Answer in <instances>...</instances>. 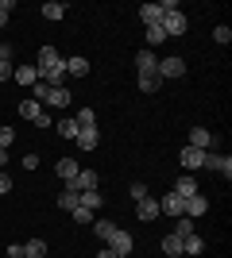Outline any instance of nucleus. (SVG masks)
Listing matches in <instances>:
<instances>
[{"label": "nucleus", "instance_id": "obj_47", "mask_svg": "<svg viewBox=\"0 0 232 258\" xmlns=\"http://www.w3.org/2000/svg\"><path fill=\"white\" fill-rule=\"evenodd\" d=\"M43 258H47V254H43Z\"/></svg>", "mask_w": 232, "mask_h": 258}, {"label": "nucleus", "instance_id": "obj_36", "mask_svg": "<svg viewBox=\"0 0 232 258\" xmlns=\"http://www.w3.org/2000/svg\"><path fill=\"white\" fill-rule=\"evenodd\" d=\"M31 93H35V100H47V93H51V85H47V81H35V85H31Z\"/></svg>", "mask_w": 232, "mask_h": 258}, {"label": "nucleus", "instance_id": "obj_5", "mask_svg": "<svg viewBox=\"0 0 232 258\" xmlns=\"http://www.w3.org/2000/svg\"><path fill=\"white\" fill-rule=\"evenodd\" d=\"M135 70H140V74H155V77H159V58H155V50H147V46H144V50L135 54Z\"/></svg>", "mask_w": 232, "mask_h": 258}, {"label": "nucleus", "instance_id": "obj_40", "mask_svg": "<svg viewBox=\"0 0 232 258\" xmlns=\"http://www.w3.org/2000/svg\"><path fill=\"white\" fill-rule=\"evenodd\" d=\"M4 193H12V177L0 170V197H4Z\"/></svg>", "mask_w": 232, "mask_h": 258}, {"label": "nucleus", "instance_id": "obj_30", "mask_svg": "<svg viewBox=\"0 0 232 258\" xmlns=\"http://www.w3.org/2000/svg\"><path fill=\"white\" fill-rule=\"evenodd\" d=\"M170 231H174V235H182V239H186V235H194V220H190V216H178Z\"/></svg>", "mask_w": 232, "mask_h": 258}, {"label": "nucleus", "instance_id": "obj_35", "mask_svg": "<svg viewBox=\"0 0 232 258\" xmlns=\"http://www.w3.org/2000/svg\"><path fill=\"white\" fill-rule=\"evenodd\" d=\"M12 139H16V131H12V127H0V151H8Z\"/></svg>", "mask_w": 232, "mask_h": 258}, {"label": "nucleus", "instance_id": "obj_3", "mask_svg": "<svg viewBox=\"0 0 232 258\" xmlns=\"http://www.w3.org/2000/svg\"><path fill=\"white\" fill-rule=\"evenodd\" d=\"M201 166H209V170H217V173H224V181L232 177V158L228 154H217V151H205V162Z\"/></svg>", "mask_w": 232, "mask_h": 258}, {"label": "nucleus", "instance_id": "obj_14", "mask_svg": "<svg viewBox=\"0 0 232 258\" xmlns=\"http://www.w3.org/2000/svg\"><path fill=\"white\" fill-rule=\"evenodd\" d=\"M140 20H144L147 27H163V12H159V4H140Z\"/></svg>", "mask_w": 232, "mask_h": 258}, {"label": "nucleus", "instance_id": "obj_24", "mask_svg": "<svg viewBox=\"0 0 232 258\" xmlns=\"http://www.w3.org/2000/svg\"><path fill=\"white\" fill-rule=\"evenodd\" d=\"M163 250H166L170 258H178V254H182V235H174V231H170V235H163Z\"/></svg>", "mask_w": 232, "mask_h": 258}, {"label": "nucleus", "instance_id": "obj_2", "mask_svg": "<svg viewBox=\"0 0 232 258\" xmlns=\"http://www.w3.org/2000/svg\"><path fill=\"white\" fill-rule=\"evenodd\" d=\"M205 212H209V197L194 193V197L182 201V216H190V220H198V216H205Z\"/></svg>", "mask_w": 232, "mask_h": 258}, {"label": "nucleus", "instance_id": "obj_46", "mask_svg": "<svg viewBox=\"0 0 232 258\" xmlns=\"http://www.w3.org/2000/svg\"><path fill=\"white\" fill-rule=\"evenodd\" d=\"M23 258H27V254H23Z\"/></svg>", "mask_w": 232, "mask_h": 258}, {"label": "nucleus", "instance_id": "obj_8", "mask_svg": "<svg viewBox=\"0 0 232 258\" xmlns=\"http://www.w3.org/2000/svg\"><path fill=\"white\" fill-rule=\"evenodd\" d=\"M178 162H182V166H186V173H194L201 166V162H205V151H194V147H182V154H178Z\"/></svg>", "mask_w": 232, "mask_h": 258}, {"label": "nucleus", "instance_id": "obj_17", "mask_svg": "<svg viewBox=\"0 0 232 258\" xmlns=\"http://www.w3.org/2000/svg\"><path fill=\"white\" fill-rule=\"evenodd\" d=\"M55 170H58V177H62V181H74V177H77V170H81V162H74V158H62V162H58V166H55Z\"/></svg>", "mask_w": 232, "mask_h": 258}, {"label": "nucleus", "instance_id": "obj_29", "mask_svg": "<svg viewBox=\"0 0 232 258\" xmlns=\"http://www.w3.org/2000/svg\"><path fill=\"white\" fill-rule=\"evenodd\" d=\"M39 12H43L47 20H62V16H66V4H58V0H51V4H43Z\"/></svg>", "mask_w": 232, "mask_h": 258}, {"label": "nucleus", "instance_id": "obj_10", "mask_svg": "<svg viewBox=\"0 0 232 258\" xmlns=\"http://www.w3.org/2000/svg\"><path fill=\"white\" fill-rule=\"evenodd\" d=\"M70 189H77V193H89V189H97V173H93V170H77V177L70 181Z\"/></svg>", "mask_w": 232, "mask_h": 258}, {"label": "nucleus", "instance_id": "obj_22", "mask_svg": "<svg viewBox=\"0 0 232 258\" xmlns=\"http://www.w3.org/2000/svg\"><path fill=\"white\" fill-rule=\"evenodd\" d=\"M201 250H205V239H201V235H186V239H182V254L194 258V254H201Z\"/></svg>", "mask_w": 232, "mask_h": 258}, {"label": "nucleus", "instance_id": "obj_32", "mask_svg": "<svg viewBox=\"0 0 232 258\" xmlns=\"http://www.w3.org/2000/svg\"><path fill=\"white\" fill-rule=\"evenodd\" d=\"M70 216H74V224H85V227L93 224V220H97V212H89V208H81V205H77Z\"/></svg>", "mask_w": 232, "mask_h": 258}, {"label": "nucleus", "instance_id": "obj_15", "mask_svg": "<svg viewBox=\"0 0 232 258\" xmlns=\"http://www.w3.org/2000/svg\"><path fill=\"white\" fill-rule=\"evenodd\" d=\"M159 212H166V216H174V220H178V216H182V197H178V193H166L163 201H159Z\"/></svg>", "mask_w": 232, "mask_h": 258}, {"label": "nucleus", "instance_id": "obj_38", "mask_svg": "<svg viewBox=\"0 0 232 258\" xmlns=\"http://www.w3.org/2000/svg\"><path fill=\"white\" fill-rule=\"evenodd\" d=\"M159 12H163V20H166V16H174V12H178V0H163Z\"/></svg>", "mask_w": 232, "mask_h": 258}, {"label": "nucleus", "instance_id": "obj_19", "mask_svg": "<svg viewBox=\"0 0 232 258\" xmlns=\"http://www.w3.org/2000/svg\"><path fill=\"white\" fill-rule=\"evenodd\" d=\"M55 127H58V135H62V139H77V131H81L74 116H62V119L55 123Z\"/></svg>", "mask_w": 232, "mask_h": 258}, {"label": "nucleus", "instance_id": "obj_13", "mask_svg": "<svg viewBox=\"0 0 232 258\" xmlns=\"http://www.w3.org/2000/svg\"><path fill=\"white\" fill-rule=\"evenodd\" d=\"M170 193H178L182 201H186V197H194V193H198V181H194V173H182V177L174 181V189H170Z\"/></svg>", "mask_w": 232, "mask_h": 258}, {"label": "nucleus", "instance_id": "obj_37", "mask_svg": "<svg viewBox=\"0 0 232 258\" xmlns=\"http://www.w3.org/2000/svg\"><path fill=\"white\" fill-rule=\"evenodd\" d=\"M16 8V4H12V0H0V27H8V12Z\"/></svg>", "mask_w": 232, "mask_h": 258}, {"label": "nucleus", "instance_id": "obj_41", "mask_svg": "<svg viewBox=\"0 0 232 258\" xmlns=\"http://www.w3.org/2000/svg\"><path fill=\"white\" fill-rule=\"evenodd\" d=\"M23 170H39V154H27V158H23Z\"/></svg>", "mask_w": 232, "mask_h": 258}, {"label": "nucleus", "instance_id": "obj_25", "mask_svg": "<svg viewBox=\"0 0 232 258\" xmlns=\"http://www.w3.org/2000/svg\"><path fill=\"white\" fill-rule=\"evenodd\" d=\"M23 254H27V258H43L47 243H43V239H27V243H23Z\"/></svg>", "mask_w": 232, "mask_h": 258}, {"label": "nucleus", "instance_id": "obj_12", "mask_svg": "<svg viewBox=\"0 0 232 258\" xmlns=\"http://www.w3.org/2000/svg\"><path fill=\"white\" fill-rule=\"evenodd\" d=\"M190 147H194V151H213V135L205 127H194L190 131Z\"/></svg>", "mask_w": 232, "mask_h": 258}, {"label": "nucleus", "instance_id": "obj_28", "mask_svg": "<svg viewBox=\"0 0 232 258\" xmlns=\"http://www.w3.org/2000/svg\"><path fill=\"white\" fill-rule=\"evenodd\" d=\"M58 208H62V212H74V208H77V189H70V185H66V193L58 197Z\"/></svg>", "mask_w": 232, "mask_h": 258}, {"label": "nucleus", "instance_id": "obj_39", "mask_svg": "<svg viewBox=\"0 0 232 258\" xmlns=\"http://www.w3.org/2000/svg\"><path fill=\"white\" fill-rule=\"evenodd\" d=\"M147 197V185L144 181H132V201H144Z\"/></svg>", "mask_w": 232, "mask_h": 258}, {"label": "nucleus", "instance_id": "obj_26", "mask_svg": "<svg viewBox=\"0 0 232 258\" xmlns=\"http://www.w3.org/2000/svg\"><path fill=\"white\" fill-rule=\"evenodd\" d=\"M144 39H147V50H155V46H163V43H166L163 27H147V31H144Z\"/></svg>", "mask_w": 232, "mask_h": 258}, {"label": "nucleus", "instance_id": "obj_31", "mask_svg": "<svg viewBox=\"0 0 232 258\" xmlns=\"http://www.w3.org/2000/svg\"><path fill=\"white\" fill-rule=\"evenodd\" d=\"M159 85H163V77H155V74H140V93H155Z\"/></svg>", "mask_w": 232, "mask_h": 258}, {"label": "nucleus", "instance_id": "obj_1", "mask_svg": "<svg viewBox=\"0 0 232 258\" xmlns=\"http://www.w3.org/2000/svg\"><path fill=\"white\" fill-rule=\"evenodd\" d=\"M105 247L116 250V258H128V254H132V235H128L124 227H116V231L109 235V243H105Z\"/></svg>", "mask_w": 232, "mask_h": 258}, {"label": "nucleus", "instance_id": "obj_6", "mask_svg": "<svg viewBox=\"0 0 232 258\" xmlns=\"http://www.w3.org/2000/svg\"><path fill=\"white\" fill-rule=\"evenodd\" d=\"M182 74H186V62H182L178 54H170V58L159 62V77H182Z\"/></svg>", "mask_w": 232, "mask_h": 258}, {"label": "nucleus", "instance_id": "obj_43", "mask_svg": "<svg viewBox=\"0 0 232 258\" xmlns=\"http://www.w3.org/2000/svg\"><path fill=\"white\" fill-rule=\"evenodd\" d=\"M12 77V62H0V81H8Z\"/></svg>", "mask_w": 232, "mask_h": 258}, {"label": "nucleus", "instance_id": "obj_4", "mask_svg": "<svg viewBox=\"0 0 232 258\" xmlns=\"http://www.w3.org/2000/svg\"><path fill=\"white\" fill-rule=\"evenodd\" d=\"M186 27H190V23H186V16H182V12H174V16H166V20H163V35H166V39L186 35Z\"/></svg>", "mask_w": 232, "mask_h": 258}, {"label": "nucleus", "instance_id": "obj_7", "mask_svg": "<svg viewBox=\"0 0 232 258\" xmlns=\"http://www.w3.org/2000/svg\"><path fill=\"white\" fill-rule=\"evenodd\" d=\"M135 205H140L135 212H140V220H144V224H151V220H159V216H163V212H159V201H155V197H144V201H135Z\"/></svg>", "mask_w": 232, "mask_h": 258}, {"label": "nucleus", "instance_id": "obj_9", "mask_svg": "<svg viewBox=\"0 0 232 258\" xmlns=\"http://www.w3.org/2000/svg\"><path fill=\"white\" fill-rule=\"evenodd\" d=\"M55 62H62V54H58L51 43H47V46H39V66H35V70H39V77H43V70H51Z\"/></svg>", "mask_w": 232, "mask_h": 258}, {"label": "nucleus", "instance_id": "obj_21", "mask_svg": "<svg viewBox=\"0 0 232 258\" xmlns=\"http://www.w3.org/2000/svg\"><path fill=\"white\" fill-rule=\"evenodd\" d=\"M101 201H105V197H101L97 189H89V193H77V205H81V208H89V212H97V208H101Z\"/></svg>", "mask_w": 232, "mask_h": 258}, {"label": "nucleus", "instance_id": "obj_33", "mask_svg": "<svg viewBox=\"0 0 232 258\" xmlns=\"http://www.w3.org/2000/svg\"><path fill=\"white\" fill-rule=\"evenodd\" d=\"M74 119H77V127H97V116H93V108H81Z\"/></svg>", "mask_w": 232, "mask_h": 258}, {"label": "nucleus", "instance_id": "obj_44", "mask_svg": "<svg viewBox=\"0 0 232 258\" xmlns=\"http://www.w3.org/2000/svg\"><path fill=\"white\" fill-rule=\"evenodd\" d=\"M97 258H116V250H112V247H101V250H97Z\"/></svg>", "mask_w": 232, "mask_h": 258}, {"label": "nucleus", "instance_id": "obj_34", "mask_svg": "<svg viewBox=\"0 0 232 258\" xmlns=\"http://www.w3.org/2000/svg\"><path fill=\"white\" fill-rule=\"evenodd\" d=\"M213 39H217V43H221V46H228V43H232V31H228V27H224V23H221V27L213 31Z\"/></svg>", "mask_w": 232, "mask_h": 258}, {"label": "nucleus", "instance_id": "obj_45", "mask_svg": "<svg viewBox=\"0 0 232 258\" xmlns=\"http://www.w3.org/2000/svg\"><path fill=\"white\" fill-rule=\"evenodd\" d=\"M4 162H8V151H0V166H4Z\"/></svg>", "mask_w": 232, "mask_h": 258}, {"label": "nucleus", "instance_id": "obj_27", "mask_svg": "<svg viewBox=\"0 0 232 258\" xmlns=\"http://www.w3.org/2000/svg\"><path fill=\"white\" fill-rule=\"evenodd\" d=\"M39 112H43V108H39V100H20V116H23V119H31V123H35V119H39Z\"/></svg>", "mask_w": 232, "mask_h": 258}, {"label": "nucleus", "instance_id": "obj_16", "mask_svg": "<svg viewBox=\"0 0 232 258\" xmlns=\"http://www.w3.org/2000/svg\"><path fill=\"white\" fill-rule=\"evenodd\" d=\"M12 77H16L20 85H27V89H31L35 81H39V70H35V66H16V70H12Z\"/></svg>", "mask_w": 232, "mask_h": 258}, {"label": "nucleus", "instance_id": "obj_23", "mask_svg": "<svg viewBox=\"0 0 232 258\" xmlns=\"http://www.w3.org/2000/svg\"><path fill=\"white\" fill-rule=\"evenodd\" d=\"M66 74L70 77H85L89 74V58H66Z\"/></svg>", "mask_w": 232, "mask_h": 258}, {"label": "nucleus", "instance_id": "obj_42", "mask_svg": "<svg viewBox=\"0 0 232 258\" xmlns=\"http://www.w3.org/2000/svg\"><path fill=\"white\" fill-rule=\"evenodd\" d=\"M0 62H12V46L8 43H0Z\"/></svg>", "mask_w": 232, "mask_h": 258}, {"label": "nucleus", "instance_id": "obj_20", "mask_svg": "<svg viewBox=\"0 0 232 258\" xmlns=\"http://www.w3.org/2000/svg\"><path fill=\"white\" fill-rule=\"evenodd\" d=\"M47 104H55V108H70V89L66 85H58L47 93Z\"/></svg>", "mask_w": 232, "mask_h": 258}, {"label": "nucleus", "instance_id": "obj_11", "mask_svg": "<svg viewBox=\"0 0 232 258\" xmlns=\"http://www.w3.org/2000/svg\"><path fill=\"white\" fill-rule=\"evenodd\" d=\"M77 147H81V151H97V143H101V131L97 127H81V131H77Z\"/></svg>", "mask_w": 232, "mask_h": 258}, {"label": "nucleus", "instance_id": "obj_18", "mask_svg": "<svg viewBox=\"0 0 232 258\" xmlns=\"http://www.w3.org/2000/svg\"><path fill=\"white\" fill-rule=\"evenodd\" d=\"M89 227H93V235H97L101 243H109V235L116 231V224H112V220H101V216H97V220H93Z\"/></svg>", "mask_w": 232, "mask_h": 258}]
</instances>
